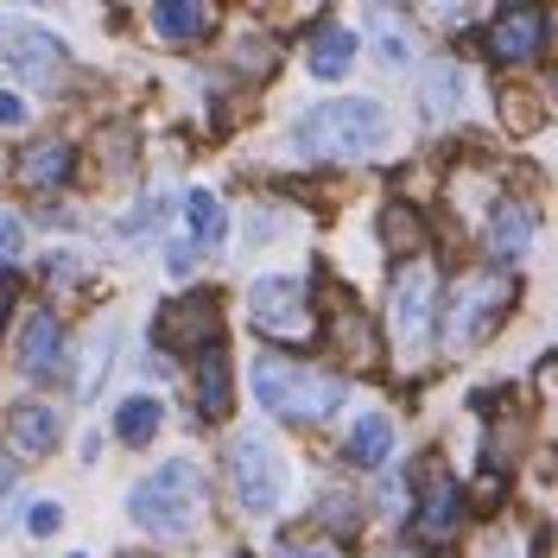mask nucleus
I'll return each mask as SVG.
<instances>
[{
	"instance_id": "f257e3e1",
	"label": "nucleus",
	"mask_w": 558,
	"mask_h": 558,
	"mask_svg": "<svg viewBox=\"0 0 558 558\" xmlns=\"http://www.w3.org/2000/svg\"><path fill=\"white\" fill-rule=\"evenodd\" d=\"M128 514H134V526H146L153 539H184L191 526L204 521V470H197L191 457L159 463L146 483L128 488Z\"/></svg>"
},
{
	"instance_id": "f03ea898",
	"label": "nucleus",
	"mask_w": 558,
	"mask_h": 558,
	"mask_svg": "<svg viewBox=\"0 0 558 558\" xmlns=\"http://www.w3.org/2000/svg\"><path fill=\"white\" fill-rule=\"evenodd\" d=\"M254 400L274 418L317 425V418H330V407H343V381L292 362V355H254Z\"/></svg>"
},
{
	"instance_id": "7ed1b4c3",
	"label": "nucleus",
	"mask_w": 558,
	"mask_h": 558,
	"mask_svg": "<svg viewBox=\"0 0 558 558\" xmlns=\"http://www.w3.org/2000/svg\"><path fill=\"white\" fill-rule=\"evenodd\" d=\"M393 121H387L381 102L368 96H349V102H317L305 121H299V146L312 159H362V153H381Z\"/></svg>"
},
{
	"instance_id": "20e7f679",
	"label": "nucleus",
	"mask_w": 558,
	"mask_h": 558,
	"mask_svg": "<svg viewBox=\"0 0 558 558\" xmlns=\"http://www.w3.org/2000/svg\"><path fill=\"white\" fill-rule=\"evenodd\" d=\"M508 312H514V286H508V274H488V267H476V274H463L451 286V305H445V343L463 355V349H483L501 324H508Z\"/></svg>"
},
{
	"instance_id": "39448f33",
	"label": "nucleus",
	"mask_w": 558,
	"mask_h": 558,
	"mask_svg": "<svg viewBox=\"0 0 558 558\" xmlns=\"http://www.w3.org/2000/svg\"><path fill=\"white\" fill-rule=\"evenodd\" d=\"M432 324H438V274L432 260H413L393 279V299H387V337L400 349V362H418L432 349Z\"/></svg>"
},
{
	"instance_id": "423d86ee",
	"label": "nucleus",
	"mask_w": 558,
	"mask_h": 558,
	"mask_svg": "<svg viewBox=\"0 0 558 558\" xmlns=\"http://www.w3.org/2000/svg\"><path fill=\"white\" fill-rule=\"evenodd\" d=\"M247 324L274 343H312L317 337V312H312V292L305 279L292 274H267L247 286Z\"/></svg>"
},
{
	"instance_id": "0eeeda50",
	"label": "nucleus",
	"mask_w": 558,
	"mask_h": 558,
	"mask_svg": "<svg viewBox=\"0 0 558 558\" xmlns=\"http://www.w3.org/2000/svg\"><path fill=\"white\" fill-rule=\"evenodd\" d=\"M229 488H235V501H242L247 514H274L279 495H286V463H279L274 438L242 432L229 445Z\"/></svg>"
},
{
	"instance_id": "6e6552de",
	"label": "nucleus",
	"mask_w": 558,
	"mask_h": 558,
	"mask_svg": "<svg viewBox=\"0 0 558 558\" xmlns=\"http://www.w3.org/2000/svg\"><path fill=\"white\" fill-rule=\"evenodd\" d=\"M0 58L20 70L33 89L64 83V70H70L64 38L51 33V26H38V20H20V13H0Z\"/></svg>"
},
{
	"instance_id": "1a4fd4ad",
	"label": "nucleus",
	"mask_w": 558,
	"mask_h": 558,
	"mask_svg": "<svg viewBox=\"0 0 558 558\" xmlns=\"http://www.w3.org/2000/svg\"><path fill=\"white\" fill-rule=\"evenodd\" d=\"M216 330H222L216 299H172L166 312L153 317V343L172 349V355H204V349H216Z\"/></svg>"
},
{
	"instance_id": "9d476101",
	"label": "nucleus",
	"mask_w": 558,
	"mask_h": 558,
	"mask_svg": "<svg viewBox=\"0 0 558 558\" xmlns=\"http://www.w3.org/2000/svg\"><path fill=\"white\" fill-rule=\"evenodd\" d=\"M546 26H553L546 7H508V13L488 26V58H495V64H533V58L546 51Z\"/></svg>"
},
{
	"instance_id": "9b49d317",
	"label": "nucleus",
	"mask_w": 558,
	"mask_h": 558,
	"mask_svg": "<svg viewBox=\"0 0 558 558\" xmlns=\"http://www.w3.org/2000/svg\"><path fill=\"white\" fill-rule=\"evenodd\" d=\"M58 432H64L58 407H45V400H20V407L7 413V451L20 457V463H38V457H51Z\"/></svg>"
},
{
	"instance_id": "f8f14e48",
	"label": "nucleus",
	"mask_w": 558,
	"mask_h": 558,
	"mask_svg": "<svg viewBox=\"0 0 558 558\" xmlns=\"http://www.w3.org/2000/svg\"><path fill=\"white\" fill-rule=\"evenodd\" d=\"M20 368H26L33 381L64 375V330H58V317L51 312H38L33 324H26V337H20Z\"/></svg>"
},
{
	"instance_id": "ddd939ff",
	"label": "nucleus",
	"mask_w": 558,
	"mask_h": 558,
	"mask_svg": "<svg viewBox=\"0 0 558 558\" xmlns=\"http://www.w3.org/2000/svg\"><path fill=\"white\" fill-rule=\"evenodd\" d=\"M526 247H533V216H526V204H495V216H488V260H521Z\"/></svg>"
},
{
	"instance_id": "4468645a",
	"label": "nucleus",
	"mask_w": 558,
	"mask_h": 558,
	"mask_svg": "<svg viewBox=\"0 0 558 558\" xmlns=\"http://www.w3.org/2000/svg\"><path fill=\"white\" fill-rule=\"evenodd\" d=\"M70 166H76V159H70L64 140H38V146L20 153V184H26V191H58L70 178Z\"/></svg>"
},
{
	"instance_id": "2eb2a0df",
	"label": "nucleus",
	"mask_w": 558,
	"mask_h": 558,
	"mask_svg": "<svg viewBox=\"0 0 558 558\" xmlns=\"http://www.w3.org/2000/svg\"><path fill=\"white\" fill-rule=\"evenodd\" d=\"M387 457H393V425L381 413H362L349 425V463H362V470H381Z\"/></svg>"
},
{
	"instance_id": "dca6fc26",
	"label": "nucleus",
	"mask_w": 558,
	"mask_h": 558,
	"mask_svg": "<svg viewBox=\"0 0 558 558\" xmlns=\"http://www.w3.org/2000/svg\"><path fill=\"white\" fill-rule=\"evenodd\" d=\"M159 425H166V407H159L153 393H134V400L114 407V438H121V445H153Z\"/></svg>"
},
{
	"instance_id": "f3484780",
	"label": "nucleus",
	"mask_w": 558,
	"mask_h": 558,
	"mask_svg": "<svg viewBox=\"0 0 558 558\" xmlns=\"http://www.w3.org/2000/svg\"><path fill=\"white\" fill-rule=\"evenodd\" d=\"M197 413L204 418L229 413V355H222V343L204 349V362H197Z\"/></svg>"
},
{
	"instance_id": "a211bd4d",
	"label": "nucleus",
	"mask_w": 558,
	"mask_h": 558,
	"mask_svg": "<svg viewBox=\"0 0 558 558\" xmlns=\"http://www.w3.org/2000/svg\"><path fill=\"white\" fill-rule=\"evenodd\" d=\"M349 64H355V33H343V26H324V33L312 38V76L337 83V76H349Z\"/></svg>"
},
{
	"instance_id": "6ab92c4d",
	"label": "nucleus",
	"mask_w": 558,
	"mask_h": 558,
	"mask_svg": "<svg viewBox=\"0 0 558 558\" xmlns=\"http://www.w3.org/2000/svg\"><path fill=\"white\" fill-rule=\"evenodd\" d=\"M184 229H191V254H197V247H216L222 242V197H209V191H191V197H184Z\"/></svg>"
},
{
	"instance_id": "aec40b11",
	"label": "nucleus",
	"mask_w": 558,
	"mask_h": 558,
	"mask_svg": "<svg viewBox=\"0 0 558 558\" xmlns=\"http://www.w3.org/2000/svg\"><path fill=\"white\" fill-rule=\"evenodd\" d=\"M381 242H387V254H413V260H425V229H418V216L407 204H387L381 209Z\"/></svg>"
},
{
	"instance_id": "412c9836",
	"label": "nucleus",
	"mask_w": 558,
	"mask_h": 558,
	"mask_svg": "<svg viewBox=\"0 0 558 558\" xmlns=\"http://www.w3.org/2000/svg\"><path fill=\"white\" fill-rule=\"evenodd\" d=\"M457 514H463V488L451 483V476H432V488H425V514H418V526L425 533H451Z\"/></svg>"
},
{
	"instance_id": "4be33fe9",
	"label": "nucleus",
	"mask_w": 558,
	"mask_h": 558,
	"mask_svg": "<svg viewBox=\"0 0 558 558\" xmlns=\"http://www.w3.org/2000/svg\"><path fill=\"white\" fill-rule=\"evenodd\" d=\"M209 26H216L209 7H153V33L166 38H204Z\"/></svg>"
},
{
	"instance_id": "5701e85b",
	"label": "nucleus",
	"mask_w": 558,
	"mask_h": 558,
	"mask_svg": "<svg viewBox=\"0 0 558 558\" xmlns=\"http://www.w3.org/2000/svg\"><path fill=\"white\" fill-rule=\"evenodd\" d=\"M368 33L381 38V58H387V64H407V58H413V38L400 33V20H393V13H368Z\"/></svg>"
},
{
	"instance_id": "b1692460",
	"label": "nucleus",
	"mask_w": 558,
	"mask_h": 558,
	"mask_svg": "<svg viewBox=\"0 0 558 558\" xmlns=\"http://www.w3.org/2000/svg\"><path fill=\"white\" fill-rule=\"evenodd\" d=\"M425 96H432V108L445 114V108H451L457 96H463V70H457L451 58H445V64H432V83H425Z\"/></svg>"
},
{
	"instance_id": "393cba45",
	"label": "nucleus",
	"mask_w": 558,
	"mask_h": 558,
	"mask_svg": "<svg viewBox=\"0 0 558 558\" xmlns=\"http://www.w3.org/2000/svg\"><path fill=\"white\" fill-rule=\"evenodd\" d=\"M20 242H26V229H20V216H7V209H0V267H7L13 254H20Z\"/></svg>"
},
{
	"instance_id": "a878e982",
	"label": "nucleus",
	"mask_w": 558,
	"mask_h": 558,
	"mask_svg": "<svg viewBox=\"0 0 558 558\" xmlns=\"http://www.w3.org/2000/svg\"><path fill=\"white\" fill-rule=\"evenodd\" d=\"M38 533V539H45V533H58V526H64V508H58V501H38L33 508V521H26Z\"/></svg>"
},
{
	"instance_id": "bb28decb",
	"label": "nucleus",
	"mask_w": 558,
	"mask_h": 558,
	"mask_svg": "<svg viewBox=\"0 0 558 558\" xmlns=\"http://www.w3.org/2000/svg\"><path fill=\"white\" fill-rule=\"evenodd\" d=\"M0 128H26V102L13 89H0Z\"/></svg>"
},
{
	"instance_id": "cd10ccee",
	"label": "nucleus",
	"mask_w": 558,
	"mask_h": 558,
	"mask_svg": "<svg viewBox=\"0 0 558 558\" xmlns=\"http://www.w3.org/2000/svg\"><path fill=\"white\" fill-rule=\"evenodd\" d=\"M279 558H337V553H330V546H317V539H286Z\"/></svg>"
},
{
	"instance_id": "c85d7f7f",
	"label": "nucleus",
	"mask_w": 558,
	"mask_h": 558,
	"mask_svg": "<svg viewBox=\"0 0 558 558\" xmlns=\"http://www.w3.org/2000/svg\"><path fill=\"white\" fill-rule=\"evenodd\" d=\"M13 299H20V286H13V279H0V324H7V312H13Z\"/></svg>"
},
{
	"instance_id": "c756f323",
	"label": "nucleus",
	"mask_w": 558,
	"mask_h": 558,
	"mask_svg": "<svg viewBox=\"0 0 558 558\" xmlns=\"http://www.w3.org/2000/svg\"><path fill=\"white\" fill-rule=\"evenodd\" d=\"M387 558H400V553H387Z\"/></svg>"
}]
</instances>
